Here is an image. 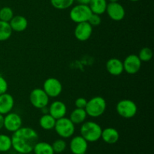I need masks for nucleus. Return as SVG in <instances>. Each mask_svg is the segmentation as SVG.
<instances>
[{
	"label": "nucleus",
	"mask_w": 154,
	"mask_h": 154,
	"mask_svg": "<svg viewBox=\"0 0 154 154\" xmlns=\"http://www.w3.org/2000/svg\"><path fill=\"white\" fill-rule=\"evenodd\" d=\"M9 24L11 26L12 31L17 32H21L25 31L28 27V20L25 17L22 15H16L10 20Z\"/></svg>",
	"instance_id": "obj_18"
},
{
	"label": "nucleus",
	"mask_w": 154,
	"mask_h": 154,
	"mask_svg": "<svg viewBox=\"0 0 154 154\" xmlns=\"http://www.w3.org/2000/svg\"><path fill=\"white\" fill-rule=\"evenodd\" d=\"M117 113L121 117L125 119H131L135 117L138 111L137 105L130 99H122L117 102L116 105Z\"/></svg>",
	"instance_id": "obj_5"
},
{
	"label": "nucleus",
	"mask_w": 154,
	"mask_h": 154,
	"mask_svg": "<svg viewBox=\"0 0 154 154\" xmlns=\"http://www.w3.org/2000/svg\"><path fill=\"white\" fill-rule=\"evenodd\" d=\"M141 63L139 57L136 54H130L127 56L123 62V69L129 75H135L138 73L141 67Z\"/></svg>",
	"instance_id": "obj_10"
},
{
	"label": "nucleus",
	"mask_w": 154,
	"mask_h": 154,
	"mask_svg": "<svg viewBox=\"0 0 154 154\" xmlns=\"http://www.w3.org/2000/svg\"><path fill=\"white\" fill-rule=\"evenodd\" d=\"M51 145H52L54 153H63L66 150V147H67V144H66V141L63 138L57 139L56 141H54V143Z\"/></svg>",
	"instance_id": "obj_27"
},
{
	"label": "nucleus",
	"mask_w": 154,
	"mask_h": 154,
	"mask_svg": "<svg viewBox=\"0 0 154 154\" xmlns=\"http://www.w3.org/2000/svg\"><path fill=\"white\" fill-rule=\"evenodd\" d=\"M23 120L20 115L11 111L4 116V128L10 132H14L22 127Z\"/></svg>",
	"instance_id": "obj_9"
},
{
	"label": "nucleus",
	"mask_w": 154,
	"mask_h": 154,
	"mask_svg": "<svg viewBox=\"0 0 154 154\" xmlns=\"http://www.w3.org/2000/svg\"><path fill=\"white\" fill-rule=\"evenodd\" d=\"M93 26L88 22H83L77 23L75 28V38L80 42H86L91 37L93 34Z\"/></svg>",
	"instance_id": "obj_12"
},
{
	"label": "nucleus",
	"mask_w": 154,
	"mask_h": 154,
	"mask_svg": "<svg viewBox=\"0 0 154 154\" xmlns=\"http://www.w3.org/2000/svg\"><path fill=\"white\" fill-rule=\"evenodd\" d=\"M107 103L104 98L101 96H95L87 101L85 111L87 116L91 117H99L102 116L106 111Z\"/></svg>",
	"instance_id": "obj_3"
},
{
	"label": "nucleus",
	"mask_w": 154,
	"mask_h": 154,
	"mask_svg": "<svg viewBox=\"0 0 154 154\" xmlns=\"http://www.w3.org/2000/svg\"><path fill=\"white\" fill-rule=\"evenodd\" d=\"M75 2V0H51V4L53 7L58 10H65L71 6Z\"/></svg>",
	"instance_id": "obj_25"
},
{
	"label": "nucleus",
	"mask_w": 154,
	"mask_h": 154,
	"mask_svg": "<svg viewBox=\"0 0 154 154\" xmlns=\"http://www.w3.org/2000/svg\"><path fill=\"white\" fill-rule=\"evenodd\" d=\"M108 1H109L110 2H118L119 0H108Z\"/></svg>",
	"instance_id": "obj_34"
},
{
	"label": "nucleus",
	"mask_w": 154,
	"mask_h": 154,
	"mask_svg": "<svg viewBox=\"0 0 154 154\" xmlns=\"http://www.w3.org/2000/svg\"><path fill=\"white\" fill-rule=\"evenodd\" d=\"M8 87V85L7 81L4 77L0 75V95L7 93Z\"/></svg>",
	"instance_id": "obj_30"
},
{
	"label": "nucleus",
	"mask_w": 154,
	"mask_h": 154,
	"mask_svg": "<svg viewBox=\"0 0 154 154\" xmlns=\"http://www.w3.org/2000/svg\"><path fill=\"white\" fill-rule=\"evenodd\" d=\"M87 117V114L85 109L76 108L75 110H73V111H72L69 119H70L71 121H72L74 124L78 125L82 124L84 122H85Z\"/></svg>",
	"instance_id": "obj_20"
},
{
	"label": "nucleus",
	"mask_w": 154,
	"mask_h": 154,
	"mask_svg": "<svg viewBox=\"0 0 154 154\" xmlns=\"http://www.w3.org/2000/svg\"><path fill=\"white\" fill-rule=\"evenodd\" d=\"M4 127V115L0 114V129Z\"/></svg>",
	"instance_id": "obj_32"
},
{
	"label": "nucleus",
	"mask_w": 154,
	"mask_h": 154,
	"mask_svg": "<svg viewBox=\"0 0 154 154\" xmlns=\"http://www.w3.org/2000/svg\"><path fill=\"white\" fill-rule=\"evenodd\" d=\"M66 113L67 107L62 101H54L51 104L48 108V114H51L56 120L64 117L66 115Z\"/></svg>",
	"instance_id": "obj_14"
},
{
	"label": "nucleus",
	"mask_w": 154,
	"mask_h": 154,
	"mask_svg": "<svg viewBox=\"0 0 154 154\" xmlns=\"http://www.w3.org/2000/svg\"><path fill=\"white\" fill-rule=\"evenodd\" d=\"M54 129L57 135L63 139L73 136L75 132V125L68 117H62L56 120Z\"/></svg>",
	"instance_id": "obj_4"
},
{
	"label": "nucleus",
	"mask_w": 154,
	"mask_h": 154,
	"mask_svg": "<svg viewBox=\"0 0 154 154\" xmlns=\"http://www.w3.org/2000/svg\"><path fill=\"white\" fill-rule=\"evenodd\" d=\"M14 106V99L9 93H3L0 95V114L5 115L13 109Z\"/></svg>",
	"instance_id": "obj_15"
},
{
	"label": "nucleus",
	"mask_w": 154,
	"mask_h": 154,
	"mask_svg": "<svg viewBox=\"0 0 154 154\" xmlns=\"http://www.w3.org/2000/svg\"><path fill=\"white\" fill-rule=\"evenodd\" d=\"M101 138L106 144H114L119 141L120 134H119L118 131L114 128L108 127L102 129Z\"/></svg>",
	"instance_id": "obj_17"
},
{
	"label": "nucleus",
	"mask_w": 154,
	"mask_h": 154,
	"mask_svg": "<svg viewBox=\"0 0 154 154\" xmlns=\"http://www.w3.org/2000/svg\"><path fill=\"white\" fill-rule=\"evenodd\" d=\"M102 129L99 123L87 121L82 123L80 129L81 135L87 142H96L101 138Z\"/></svg>",
	"instance_id": "obj_2"
},
{
	"label": "nucleus",
	"mask_w": 154,
	"mask_h": 154,
	"mask_svg": "<svg viewBox=\"0 0 154 154\" xmlns=\"http://www.w3.org/2000/svg\"><path fill=\"white\" fill-rule=\"evenodd\" d=\"M34 154H54L52 145L45 141H38L34 146Z\"/></svg>",
	"instance_id": "obj_22"
},
{
	"label": "nucleus",
	"mask_w": 154,
	"mask_h": 154,
	"mask_svg": "<svg viewBox=\"0 0 154 154\" xmlns=\"http://www.w3.org/2000/svg\"><path fill=\"white\" fill-rule=\"evenodd\" d=\"M129 1H132V2H138L139 0H129Z\"/></svg>",
	"instance_id": "obj_35"
},
{
	"label": "nucleus",
	"mask_w": 154,
	"mask_h": 154,
	"mask_svg": "<svg viewBox=\"0 0 154 154\" xmlns=\"http://www.w3.org/2000/svg\"><path fill=\"white\" fill-rule=\"evenodd\" d=\"M14 16V11L10 7H3L0 9V20L9 23Z\"/></svg>",
	"instance_id": "obj_26"
},
{
	"label": "nucleus",
	"mask_w": 154,
	"mask_h": 154,
	"mask_svg": "<svg viewBox=\"0 0 154 154\" xmlns=\"http://www.w3.org/2000/svg\"><path fill=\"white\" fill-rule=\"evenodd\" d=\"M76 1L78 4H83V5H88L90 0H75Z\"/></svg>",
	"instance_id": "obj_33"
},
{
	"label": "nucleus",
	"mask_w": 154,
	"mask_h": 154,
	"mask_svg": "<svg viewBox=\"0 0 154 154\" xmlns=\"http://www.w3.org/2000/svg\"><path fill=\"white\" fill-rule=\"evenodd\" d=\"M49 96L44 91L43 89L35 88L29 94V101L34 108L42 109L46 108L49 103Z\"/></svg>",
	"instance_id": "obj_7"
},
{
	"label": "nucleus",
	"mask_w": 154,
	"mask_h": 154,
	"mask_svg": "<svg viewBox=\"0 0 154 154\" xmlns=\"http://www.w3.org/2000/svg\"><path fill=\"white\" fill-rule=\"evenodd\" d=\"M106 69L108 73L114 76H119L123 72V62L117 58H111L106 63Z\"/></svg>",
	"instance_id": "obj_16"
},
{
	"label": "nucleus",
	"mask_w": 154,
	"mask_h": 154,
	"mask_svg": "<svg viewBox=\"0 0 154 154\" xmlns=\"http://www.w3.org/2000/svg\"><path fill=\"white\" fill-rule=\"evenodd\" d=\"M69 147L73 154H86L88 149V142L81 135H77L72 138Z\"/></svg>",
	"instance_id": "obj_13"
},
{
	"label": "nucleus",
	"mask_w": 154,
	"mask_h": 154,
	"mask_svg": "<svg viewBox=\"0 0 154 154\" xmlns=\"http://www.w3.org/2000/svg\"><path fill=\"white\" fill-rule=\"evenodd\" d=\"M108 17L114 21H120L125 17L126 11L121 4L117 2L108 3L106 11Z\"/></svg>",
	"instance_id": "obj_11"
},
{
	"label": "nucleus",
	"mask_w": 154,
	"mask_h": 154,
	"mask_svg": "<svg viewBox=\"0 0 154 154\" xmlns=\"http://www.w3.org/2000/svg\"><path fill=\"white\" fill-rule=\"evenodd\" d=\"M87 104V100L84 97H80L75 100V105L77 108H83L84 109Z\"/></svg>",
	"instance_id": "obj_31"
},
{
	"label": "nucleus",
	"mask_w": 154,
	"mask_h": 154,
	"mask_svg": "<svg viewBox=\"0 0 154 154\" xmlns=\"http://www.w3.org/2000/svg\"><path fill=\"white\" fill-rule=\"evenodd\" d=\"M12 148L11 138L5 134H0V152H8Z\"/></svg>",
	"instance_id": "obj_24"
},
{
	"label": "nucleus",
	"mask_w": 154,
	"mask_h": 154,
	"mask_svg": "<svg viewBox=\"0 0 154 154\" xmlns=\"http://www.w3.org/2000/svg\"><path fill=\"white\" fill-rule=\"evenodd\" d=\"M87 22H88L93 27L97 26L100 25L101 22H102V19H101L100 15L92 13V14L90 15V18H89Z\"/></svg>",
	"instance_id": "obj_29"
},
{
	"label": "nucleus",
	"mask_w": 154,
	"mask_h": 154,
	"mask_svg": "<svg viewBox=\"0 0 154 154\" xmlns=\"http://www.w3.org/2000/svg\"><path fill=\"white\" fill-rule=\"evenodd\" d=\"M12 32L9 23L0 20V42H5L10 38Z\"/></svg>",
	"instance_id": "obj_23"
},
{
	"label": "nucleus",
	"mask_w": 154,
	"mask_h": 154,
	"mask_svg": "<svg viewBox=\"0 0 154 154\" xmlns=\"http://www.w3.org/2000/svg\"><path fill=\"white\" fill-rule=\"evenodd\" d=\"M88 5L92 13L102 15L106 11L108 2L107 0H90Z\"/></svg>",
	"instance_id": "obj_19"
},
{
	"label": "nucleus",
	"mask_w": 154,
	"mask_h": 154,
	"mask_svg": "<svg viewBox=\"0 0 154 154\" xmlns=\"http://www.w3.org/2000/svg\"><path fill=\"white\" fill-rule=\"evenodd\" d=\"M38 138V134L34 129L22 126L11 137L12 147L17 153L29 154L32 152Z\"/></svg>",
	"instance_id": "obj_1"
},
{
	"label": "nucleus",
	"mask_w": 154,
	"mask_h": 154,
	"mask_svg": "<svg viewBox=\"0 0 154 154\" xmlns=\"http://www.w3.org/2000/svg\"><path fill=\"white\" fill-rule=\"evenodd\" d=\"M141 62H149L153 58V51L149 48H143L138 56Z\"/></svg>",
	"instance_id": "obj_28"
},
{
	"label": "nucleus",
	"mask_w": 154,
	"mask_h": 154,
	"mask_svg": "<svg viewBox=\"0 0 154 154\" xmlns=\"http://www.w3.org/2000/svg\"><path fill=\"white\" fill-rule=\"evenodd\" d=\"M56 119L53 117L48 113L44 114L39 119V125L44 130H51L54 129V126L56 123Z\"/></svg>",
	"instance_id": "obj_21"
},
{
	"label": "nucleus",
	"mask_w": 154,
	"mask_h": 154,
	"mask_svg": "<svg viewBox=\"0 0 154 154\" xmlns=\"http://www.w3.org/2000/svg\"><path fill=\"white\" fill-rule=\"evenodd\" d=\"M17 154H25V153H17Z\"/></svg>",
	"instance_id": "obj_36"
},
{
	"label": "nucleus",
	"mask_w": 154,
	"mask_h": 154,
	"mask_svg": "<svg viewBox=\"0 0 154 154\" xmlns=\"http://www.w3.org/2000/svg\"><path fill=\"white\" fill-rule=\"evenodd\" d=\"M42 89L49 98H57L63 91V85L57 78H48L44 82Z\"/></svg>",
	"instance_id": "obj_8"
},
{
	"label": "nucleus",
	"mask_w": 154,
	"mask_h": 154,
	"mask_svg": "<svg viewBox=\"0 0 154 154\" xmlns=\"http://www.w3.org/2000/svg\"><path fill=\"white\" fill-rule=\"evenodd\" d=\"M91 14L92 11L88 5L83 4L76 5L69 12L70 19L75 23L87 22Z\"/></svg>",
	"instance_id": "obj_6"
}]
</instances>
